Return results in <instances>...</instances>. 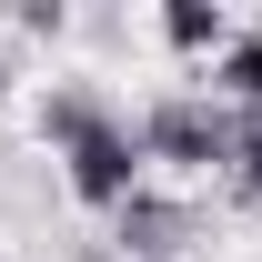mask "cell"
<instances>
[{
  "mask_svg": "<svg viewBox=\"0 0 262 262\" xmlns=\"http://www.w3.org/2000/svg\"><path fill=\"white\" fill-rule=\"evenodd\" d=\"M71 192L91 202V212H131V202L151 192V151H141V121H91L81 141L61 151Z\"/></svg>",
  "mask_w": 262,
  "mask_h": 262,
  "instance_id": "6da1fadb",
  "label": "cell"
},
{
  "mask_svg": "<svg viewBox=\"0 0 262 262\" xmlns=\"http://www.w3.org/2000/svg\"><path fill=\"white\" fill-rule=\"evenodd\" d=\"M91 121H111L91 91H51V101H40V131H51V151H71V141H81Z\"/></svg>",
  "mask_w": 262,
  "mask_h": 262,
  "instance_id": "8992f818",
  "label": "cell"
},
{
  "mask_svg": "<svg viewBox=\"0 0 262 262\" xmlns=\"http://www.w3.org/2000/svg\"><path fill=\"white\" fill-rule=\"evenodd\" d=\"M162 40H171V51H212V61H222L242 31H232L222 0H171V10H162Z\"/></svg>",
  "mask_w": 262,
  "mask_h": 262,
  "instance_id": "3957f363",
  "label": "cell"
},
{
  "mask_svg": "<svg viewBox=\"0 0 262 262\" xmlns=\"http://www.w3.org/2000/svg\"><path fill=\"white\" fill-rule=\"evenodd\" d=\"M121 242H131V252H182V212H171L162 192H141L121 212Z\"/></svg>",
  "mask_w": 262,
  "mask_h": 262,
  "instance_id": "277c9868",
  "label": "cell"
},
{
  "mask_svg": "<svg viewBox=\"0 0 262 262\" xmlns=\"http://www.w3.org/2000/svg\"><path fill=\"white\" fill-rule=\"evenodd\" d=\"M141 151H151V162H182V171H212V162H232V111L171 91V101L141 111Z\"/></svg>",
  "mask_w": 262,
  "mask_h": 262,
  "instance_id": "7a4b0ae2",
  "label": "cell"
},
{
  "mask_svg": "<svg viewBox=\"0 0 262 262\" xmlns=\"http://www.w3.org/2000/svg\"><path fill=\"white\" fill-rule=\"evenodd\" d=\"M232 192H242V202H262V111H232Z\"/></svg>",
  "mask_w": 262,
  "mask_h": 262,
  "instance_id": "52a82bcc",
  "label": "cell"
},
{
  "mask_svg": "<svg viewBox=\"0 0 262 262\" xmlns=\"http://www.w3.org/2000/svg\"><path fill=\"white\" fill-rule=\"evenodd\" d=\"M212 81L232 91V111H262V31H242V40H232L222 61H212Z\"/></svg>",
  "mask_w": 262,
  "mask_h": 262,
  "instance_id": "5b68a950",
  "label": "cell"
}]
</instances>
